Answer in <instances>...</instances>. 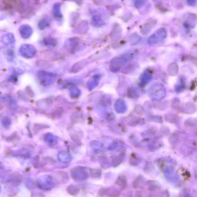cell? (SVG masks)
<instances>
[{"mask_svg": "<svg viewBox=\"0 0 197 197\" xmlns=\"http://www.w3.org/2000/svg\"><path fill=\"white\" fill-rule=\"evenodd\" d=\"M168 71L169 74L171 76H175L178 74L179 71L178 66L176 63L173 62L168 65Z\"/></svg>", "mask_w": 197, "mask_h": 197, "instance_id": "7", "label": "cell"}, {"mask_svg": "<svg viewBox=\"0 0 197 197\" xmlns=\"http://www.w3.org/2000/svg\"><path fill=\"white\" fill-rule=\"evenodd\" d=\"M151 29V25L149 23L145 24L142 29L141 33L143 34H146L150 31Z\"/></svg>", "mask_w": 197, "mask_h": 197, "instance_id": "12", "label": "cell"}, {"mask_svg": "<svg viewBox=\"0 0 197 197\" xmlns=\"http://www.w3.org/2000/svg\"><path fill=\"white\" fill-rule=\"evenodd\" d=\"M138 157L135 154H132V156H131V159H130V161H132V162H131V163H136V164L139 163V159ZM132 165L133 164H132Z\"/></svg>", "mask_w": 197, "mask_h": 197, "instance_id": "16", "label": "cell"}, {"mask_svg": "<svg viewBox=\"0 0 197 197\" xmlns=\"http://www.w3.org/2000/svg\"><path fill=\"white\" fill-rule=\"evenodd\" d=\"M93 1L95 4L98 5L101 3V0H93Z\"/></svg>", "mask_w": 197, "mask_h": 197, "instance_id": "20", "label": "cell"}, {"mask_svg": "<svg viewBox=\"0 0 197 197\" xmlns=\"http://www.w3.org/2000/svg\"><path fill=\"white\" fill-rule=\"evenodd\" d=\"M135 111L138 114H142L143 112V109L141 106L138 105L135 107Z\"/></svg>", "mask_w": 197, "mask_h": 197, "instance_id": "17", "label": "cell"}, {"mask_svg": "<svg viewBox=\"0 0 197 197\" xmlns=\"http://www.w3.org/2000/svg\"><path fill=\"white\" fill-rule=\"evenodd\" d=\"M167 36L166 30L164 28L159 29L149 38L148 43L151 45L157 44L165 39Z\"/></svg>", "mask_w": 197, "mask_h": 197, "instance_id": "2", "label": "cell"}, {"mask_svg": "<svg viewBox=\"0 0 197 197\" xmlns=\"http://www.w3.org/2000/svg\"><path fill=\"white\" fill-rule=\"evenodd\" d=\"M2 41L3 43L6 44L13 43L14 41V38L13 34H8L3 36L2 38Z\"/></svg>", "mask_w": 197, "mask_h": 197, "instance_id": "10", "label": "cell"}, {"mask_svg": "<svg viewBox=\"0 0 197 197\" xmlns=\"http://www.w3.org/2000/svg\"><path fill=\"white\" fill-rule=\"evenodd\" d=\"M21 55L25 58H31L35 54L34 48L31 45H24L21 46L20 49Z\"/></svg>", "mask_w": 197, "mask_h": 197, "instance_id": "4", "label": "cell"}, {"mask_svg": "<svg viewBox=\"0 0 197 197\" xmlns=\"http://www.w3.org/2000/svg\"><path fill=\"white\" fill-rule=\"evenodd\" d=\"M127 61V59L125 57H118L113 58L111 62V70L113 72L118 71L126 65Z\"/></svg>", "mask_w": 197, "mask_h": 197, "instance_id": "3", "label": "cell"}, {"mask_svg": "<svg viewBox=\"0 0 197 197\" xmlns=\"http://www.w3.org/2000/svg\"><path fill=\"white\" fill-rule=\"evenodd\" d=\"M40 1V0H33V1H34L35 3H39V1Z\"/></svg>", "mask_w": 197, "mask_h": 197, "instance_id": "21", "label": "cell"}, {"mask_svg": "<svg viewBox=\"0 0 197 197\" xmlns=\"http://www.w3.org/2000/svg\"><path fill=\"white\" fill-rule=\"evenodd\" d=\"M149 95L152 100L155 101H161L164 99L166 96L165 89L161 84H154L149 89Z\"/></svg>", "mask_w": 197, "mask_h": 197, "instance_id": "1", "label": "cell"}, {"mask_svg": "<svg viewBox=\"0 0 197 197\" xmlns=\"http://www.w3.org/2000/svg\"><path fill=\"white\" fill-rule=\"evenodd\" d=\"M117 110L120 112H123L126 110V105L125 101L122 100H118L116 104Z\"/></svg>", "mask_w": 197, "mask_h": 197, "instance_id": "9", "label": "cell"}, {"mask_svg": "<svg viewBox=\"0 0 197 197\" xmlns=\"http://www.w3.org/2000/svg\"><path fill=\"white\" fill-rule=\"evenodd\" d=\"M151 79V75L146 73L142 75L141 78V81L144 83H148Z\"/></svg>", "mask_w": 197, "mask_h": 197, "instance_id": "14", "label": "cell"}, {"mask_svg": "<svg viewBox=\"0 0 197 197\" xmlns=\"http://www.w3.org/2000/svg\"><path fill=\"white\" fill-rule=\"evenodd\" d=\"M127 95H129V97L136 98L138 97V93L133 89H129L128 91Z\"/></svg>", "mask_w": 197, "mask_h": 197, "instance_id": "15", "label": "cell"}, {"mask_svg": "<svg viewBox=\"0 0 197 197\" xmlns=\"http://www.w3.org/2000/svg\"><path fill=\"white\" fill-rule=\"evenodd\" d=\"M184 112L187 113H191L192 112H194L196 110L195 105L191 102H187L184 104Z\"/></svg>", "mask_w": 197, "mask_h": 197, "instance_id": "8", "label": "cell"}, {"mask_svg": "<svg viewBox=\"0 0 197 197\" xmlns=\"http://www.w3.org/2000/svg\"><path fill=\"white\" fill-rule=\"evenodd\" d=\"M141 39V38L136 33L133 34L129 38L130 44L132 45H135L140 41Z\"/></svg>", "mask_w": 197, "mask_h": 197, "instance_id": "11", "label": "cell"}, {"mask_svg": "<svg viewBox=\"0 0 197 197\" xmlns=\"http://www.w3.org/2000/svg\"><path fill=\"white\" fill-rule=\"evenodd\" d=\"M19 31L21 36L24 38H29L32 33L31 28L26 24L22 25L20 27Z\"/></svg>", "mask_w": 197, "mask_h": 197, "instance_id": "5", "label": "cell"}, {"mask_svg": "<svg viewBox=\"0 0 197 197\" xmlns=\"http://www.w3.org/2000/svg\"><path fill=\"white\" fill-rule=\"evenodd\" d=\"M196 0H187V3L190 6H194L196 4Z\"/></svg>", "mask_w": 197, "mask_h": 197, "instance_id": "18", "label": "cell"}, {"mask_svg": "<svg viewBox=\"0 0 197 197\" xmlns=\"http://www.w3.org/2000/svg\"><path fill=\"white\" fill-rule=\"evenodd\" d=\"M118 182L119 185L123 187H126V185H127V180H126V178L125 176L120 177L118 179Z\"/></svg>", "mask_w": 197, "mask_h": 197, "instance_id": "13", "label": "cell"}, {"mask_svg": "<svg viewBox=\"0 0 197 197\" xmlns=\"http://www.w3.org/2000/svg\"><path fill=\"white\" fill-rule=\"evenodd\" d=\"M139 67V65L138 63H136V62L131 63L124 68L122 70V72L123 73L126 74L132 73V72H134L138 69Z\"/></svg>", "mask_w": 197, "mask_h": 197, "instance_id": "6", "label": "cell"}, {"mask_svg": "<svg viewBox=\"0 0 197 197\" xmlns=\"http://www.w3.org/2000/svg\"><path fill=\"white\" fill-rule=\"evenodd\" d=\"M76 2L78 5L81 6L83 2V0H76Z\"/></svg>", "mask_w": 197, "mask_h": 197, "instance_id": "19", "label": "cell"}]
</instances>
